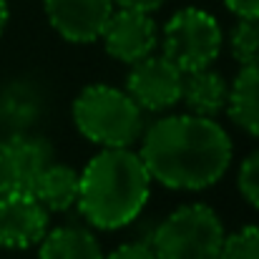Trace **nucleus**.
I'll return each mask as SVG.
<instances>
[{
    "label": "nucleus",
    "instance_id": "aec40b11",
    "mask_svg": "<svg viewBox=\"0 0 259 259\" xmlns=\"http://www.w3.org/2000/svg\"><path fill=\"white\" fill-rule=\"evenodd\" d=\"M166 0H113V5L118 8H128V10H139V13H154L164 5Z\"/></svg>",
    "mask_w": 259,
    "mask_h": 259
},
{
    "label": "nucleus",
    "instance_id": "9b49d317",
    "mask_svg": "<svg viewBox=\"0 0 259 259\" xmlns=\"http://www.w3.org/2000/svg\"><path fill=\"white\" fill-rule=\"evenodd\" d=\"M227 98H229V83L224 81L222 73L211 71L209 66L184 73L179 101L186 106L189 113L217 118L219 113L227 111Z\"/></svg>",
    "mask_w": 259,
    "mask_h": 259
},
{
    "label": "nucleus",
    "instance_id": "f257e3e1",
    "mask_svg": "<svg viewBox=\"0 0 259 259\" xmlns=\"http://www.w3.org/2000/svg\"><path fill=\"white\" fill-rule=\"evenodd\" d=\"M144 166L154 181L174 191H204L222 181L232 164V139L217 118L176 113L141 134Z\"/></svg>",
    "mask_w": 259,
    "mask_h": 259
},
{
    "label": "nucleus",
    "instance_id": "4468645a",
    "mask_svg": "<svg viewBox=\"0 0 259 259\" xmlns=\"http://www.w3.org/2000/svg\"><path fill=\"white\" fill-rule=\"evenodd\" d=\"M81 171L68 164H48L35 181L33 196L46 206V211H68L78 201Z\"/></svg>",
    "mask_w": 259,
    "mask_h": 259
},
{
    "label": "nucleus",
    "instance_id": "20e7f679",
    "mask_svg": "<svg viewBox=\"0 0 259 259\" xmlns=\"http://www.w3.org/2000/svg\"><path fill=\"white\" fill-rule=\"evenodd\" d=\"M227 232L219 214L206 204H184L166 214L151 237L156 259H219Z\"/></svg>",
    "mask_w": 259,
    "mask_h": 259
},
{
    "label": "nucleus",
    "instance_id": "2eb2a0df",
    "mask_svg": "<svg viewBox=\"0 0 259 259\" xmlns=\"http://www.w3.org/2000/svg\"><path fill=\"white\" fill-rule=\"evenodd\" d=\"M229 51L239 66L259 63V18H239L229 33Z\"/></svg>",
    "mask_w": 259,
    "mask_h": 259
},
{
    "label": "nucleus",
    "instance_id": "1a4fd4ad",
    "mask_svg": "<svg viewBox=\"0 0 259 259\" xmlns=\"http://www.w3.org/2000/svg\"><path fill=\"white\" fill-rule=\"evenodd\" d=\"M51 28L68 43H93L113 13V0H43Z\"/></svg>",
    "mask_w": 259,
    "mask_h": 259
},
{
    "label": "nucleus",
    "instance_id": "9d476101",
    "mask_svg": "<svg viewBox=\"0 0 259 259\" xmlns=\"http://www.w3.org/2000/svg\"><path fill=\"white\" fill-rule=\"evenodd\" d=\"M48 232V211L33 194H0V247L30 249Z\"/></svg>",
    "mask_w": 259,
    "mask_h": 259
},
{
    "label": "nucleus",
    "instance_id": "39448f33",
    "mask_svg": "<svg viewBox=\"0 0 259 259\" xmlns=\"http://www.w3.org/2000/svg\"><path fill=\"white\" fill-rule=\"evenodd\" d=\"M224 43L219 20L204 8H181L161 30L164 56L184 73L206 68L217 61Z\"/></svg>",
    "mask_w": 259,
    "mask_h": 259
},
{
    "label": "nucleus",
    "instance_id": "0eeeda50",
    "mask_svg": "<svg viewBox=\"0 0 259 259\" xmlns=\"http://www.w3.org/2000/svg\"><path fill=\"white\" fill-rule=\"evenodd\" d=\"M53 161V149L40 136H10L0 144V194H33L38 176Z\"/></svg>",
    "mask_w": 259,
    "mask_h": 259
},
{
    "label": "nucleus",
    "instance_id": "f03ea898",
    "mask_svg": "<svg viewBox=\"0 0 259 259\" xmlns=\"http://www.w3.org/2000/svg\"><path fill=\"white\" fill-rule=\"evenodd\" d=\"M151 176L141 156L126 149L98 151L81 171L78 211L96 229H123L146 206Z\"/></svg>",
    "mask_w": 259,
    "mask_h": 259
},
{
    "label": "nucleus",
    "instance_id": "a211bd4d",
    "mask_svg": "<svg viewBox=\"0 0 259 259\" xmlns=\"http://www.w3.org/2000/svg\"><path fill=\"white\" fill-rule=\"evenodd\" d=\"M103 259H156L149 242H126Z\"/></svg>",
    "mask_w": 259,
    "mask_h": 259
},
{
    "label": "nucleus",
    "instance_id": "f8f14e48",
    "mask_svg": "<svg viewBox=\"0 0 259 259\" xmlns=\"http://www.w3.org/2000/svg\"><path fill=\"white\" fill-rule=\"evenodd\" d=\"M227 113L237 128L259 139V63L242 66L227 98Z\"/></svg>",
    "mask_w": 259,
    "mask_h": 259
},
{
    "label": "nucleus",
    "instance_id": "412c9836",
    "mask_svg": "<svg viewBox=\"0 0 259 259\" xmlns=\"http://www.w3.org/2000/svg\"><path fill=\"white\" fill-rule=\"evenodd\" d=\"M8 15H10L8 3H5V0H0V35H3V30H5V25H8Z\"/></svg>",
    "mask_w": 259,
    "mask_h": 259
},
{
    "label": "nucleus",
    "instance_id": "f3484780",
    "mask_svg": "<svg viewBox=\"0 0 259 259\" xmlns=\"http://www.w3.org/2000/svg\"><path fill=\"white\" fill-rule=\"evenodd\" d=\"M237 186H239L242 199H244L249 206L259 209V149L252 151V154L242 161L239 174H237Z\"/></svg>",
    "mask_w": 259,
    "mask_h": 259
},
{
    "label": "nucleus",
    "instance_id": "6e6552de",
    "mask_svg": "<svg viewBox=\"0 0 259 259\" xmlns=\"http://www.w3.org/2000/svg\"><path fill=\"white\" fill-rule=\"evenodd\" d=\"M101 40L111 58L131 66L156 51L159 25L151 18V13L118 8L108 15V20L101 30Z\"/></svg>",
    "mask_w": 259,
    "mask_h": 259
},
{
    "label": "nucleus",
    "instance_id": "423d86ee",
    "mask_svg": "<svg viewBox=\"0 0 259 259\" xmlns=\"http://www.w3.org/2000/svg\"><path fill=\"white\" fill-rule=\"evenodd\" d=\"M181 81L184 71L176 63H171L164 53H149L146 58L131 63V71L126 76V93L139 103L141 111L161 113L179 103Z\"/></svg>",
    "mask_w": 259,
    "mask_h": 259
},
{
    "label": "nucleus",
    "instance_id": "ddd939ff",
    "mask_svg": "<svg viewBox=\"0 0 259 259\" xmlns=\"http://www.w3.org/2000/svg\"><path fill=\"white\" fill-rule=\"evenodd\" d=\"M38 259H103L101 242L86 227H56L38 242Z\"/></svg>",
    "mask_w": 259,
    "mask_h": 259
},
{
    "label": "nucleus",
    "instance_id": "7ed1b4c3",
    "mask_svg": "<svg viewBox=\"0 0 259 259\" xmlns=\"http://www.w3.org/2000/svg\"><path fill=\"white\" fill-rule=\"evenodd\" d=\"M73 123L91 144L103 149H126L144 134V111L126 91L93 83L73 101Z\"/></svg>",
    "mask_w": 259,
    "mask_h": 259
},
{
    "label": "nucleus",
    "instance_id": "6ab92c4d",
    "mask_svg": "<svg viewBox=\"0 0 259 259\" xmlns=\"http://www.w3.org/2000/svg\"><path fill=\"white\" fill-rule=\"evenodd\" d=\"M224 5L237 18H259V0H224Z\"/></svg>",
    "mask_w": 259,
    "mask_h": 259
},
{
    "label": "nucleus",
    "instance_id": "dca6fc26",
    "mask_svg": "<svg viewBox=\"0 0 259 259\" xmlns=\"http://www.w3.org/2000/svg\"><path fill=\"white\" fill-rule=\"evenodd\" d=\"M219 259H259V224H247L222 242Z\"/></svg>",
    "mask_w": 259,
    "mask_h": 259
}]
</instances>
